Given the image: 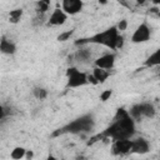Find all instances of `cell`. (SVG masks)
<instances>
[{"label":"cell","instance_id":"6da1fadb","mask_svg":"<svg viewBox=\"0 0 160 160\" xmlns=\"http://www.w3.org/2000/svg\"><path fill=\"white\" fill-rule=\"evenodd\" d=\"M135 134V120L130 116L129 111L120 108L116 110L112 124L106 128L102 132L104 136L114 140L119 139H131Z\"/></svg>","mask_w":160,"mask_h":160},{"label":"cell","instance_id":"7a4b0ae2","mask_svg":"<svg viewBox=\"0 0 160 160\" xmlns=\"http://www.w3.org/2000/svg\"><path fill=\"white\" fill-rule=\"evenodd\" d=\"M119 30L116 28V25L114 26H110L106 30L101 31V32H98L92 36H89L86 39H79L75 41V45L76 46H82L85 44H98V45H102V46H106L111 50H115L116 49V42H118V39H119Z\"/></svg>","mask_w":160,"mask_h":160},{"label":"cell","instance_id":"3957f363","mask_svg":"<svg viewBox=\"0 0 160 160\" xmlns=\"http://www.w3.org/2000/svg\"><path fill=\"white\" fill-rule=\"evenodd\" d=\"M95 125V120L92 118L91 114H85L81 115L80 118L70 121L69 124L64 125L62 128L58 129L52 136H58V135H64V134H81V132H89L90 130H92Z\"/></svg>","mask_w":160,"mask_h":160},{"label":"cell","instance_id":"277c9868","mask_svg":"<svg viewBox=\"0 0 160 160\" xmlns=\"http://www.w3.org/2000/svg\"><path fill=\"white\" fill-rule=\"evenodd\" d=\"M130 116L134 120H140L142 118H154L156 114V110L151 102H139L130 108L129 110Z\"/></svg>","mask_w":160,"mask_h":160},{"label":"cell","instance_id":"5b68a950","mask_svg":"<svg viewBox=\"0 0 160 160\" xmlns=\"http://www.w3.org/2000/svg\"><path fill=\"white\" fill-rule=\"evenodd\" d=\"M66 78H68V82H66V88H80L84 86L89 82L88 75L82 71H80L78 68L75 66H70L66 70Z\"/></svg>","mask_w":160,"mask_h":160},{"label":"cell","instance_id":"8992f818","mask_svg":"<svg viewBox=\"0 0 160 160\" xmlns=\"http://www.w3.org/2000/svg\"><path fill=\"white\" fill-rule=\"evenodd\" d=\"M151 36V30L149 28V25L146 22L140 24L135 31L131 35V42L134 44H141V42H146Z\"/></svg>","mask_w":160,"mask_h":160},{"label":"cell","instance_id":"52a82bcc","mask_svg":"<svg viewBox=\"0 0 160 160\" xmlns=\"http://www.w3.org/2000/svg\"><path fill=\"white\" fill-rule=\"evenodd\" d=\"M61 8L68 15H76L81 12L84 8V2L82 0H62Z\"/></svg>","mask_w":160,"mask_h":160},{"label":"cell","instance_id":"ba28073f","mask_svg":"<svg viewBox=\"0 0 160 160\" xmlns=\"http://www.w3.org/2000/svg\"><path fill=\"white\" fill-rule=\"evenodd\" d=\"M115 61H116L115 54L109 52V54H104L100 58H98L94 61V64L98 68H101V69H105V70H111L115 66Z\"/></svg>","mask_w":160,"mask_h":160},{"label":"cell","instance_id":"9c48e42d","mask_svg":"<svg viewBox=\"0 0 160 160\" xmlns=\"http://www.w3.org/2000/svg\"><path fill=\"white\" fill-rule=\"evenodd\" d=\"M132 140L131 139H119L114 140L112 144V152L114 154H128L131 151Z\"/></svg>","mask_w":160,"mask_h":160},{"label":"cell","instance_id":"30bf717a","mask_svg":"<svg viewBox=\"0 0 160 160\" xmlns=\"http://www.w3.org/2000/svg\"><path fill=\"white\" fill-rule=\"evenodd\" d=\"M68 14L62 10V8L60 9V8H56L52 12H51V15H50V18H49V25H52V26H60V25H62V24H65V21L68 20Z\"/></svg>","mask_w":160,"mask_h":160},{"label":"cell","instance_id":"8fae6325","mask_svg":"<svg viewBox=\"0 0 160 160\" xmlns=\"http://www.w3.org/2000/svg\"><path fill=\"white\" fill-rule=\"evenodd\" d=\"M150 150V144L146 139L144 138H138L135 140H132V145H131V151L132 154H139V155H144L146 152H149Z\"/></svg>","mask_w":160,"mask_h":160},{"label":"cell","instance_id":"7c38bea8","mask_svg":"<svg viewBox=\"0 0 160 160\" xmlns=\"http://www.w3.org/2000/svg\"><path fill=\"white\" fill-rule=\"evenodd\" d=\"M0 51L4 54V55H14L16 52V45L9 40L6 36H1V40H0Z\"/></svg>","mask_w":160,"mask_h":160},{"label":"cell","instance_id":"4fadbf2b","mask_svg":"<svg viewBox=\"0 0 160 160\" xmlns=\"http://www.w3.org/2000/svg\"><path fill=\"white\" fill-rule=\"evenodd\" d=\"M145 66L146 68H154V66H160V48L156 49L152 54H150L146 60H145Z\"/></svg>","mask_w":160,"mask_h":160},{"label":"cell","instance_id":"5bb4252c","mask_svg":"<svg viewBox=\"0 0 160 160\" xmlns=\"http://www.w3.org/2000/svg\"><path fill=\"white\" fill-rule=\"evenodd\" d=\"M92 75H94V78L96 79L98 84H102V82H105L106 79L109 78V70H105V69H101V68L95 66L94 70H92Z\"/></svg>","mask_w":160,"mask_h":160},{"label":"cell","instance_id":"9a60e30c","mask_svg":"<svg viewBox=\"0 0 160 160\" xmlns=\"http://www.w3.org/2000/svg\"><path fill=\"white\" fill-rule=\"evenodd\" d=\"M22 14H24V10L20 9V8L11 10V11L9 12V21H10L11 24H18V22L21 20Z\"/></svg>","mask_w":160,"mask_h":160},{"label":"cell","instance_id":"2e32d148","mask_svg":"<svg viewBox=\"0 0 160 160\" xmlns=\"http://www.w3.org/2000/svg\"><path fill=\"white\" fill-rule=\"evenodd\" d=\"M26 151H28V150H26L25 148H22V146H16V148H14V149L11 150L10 158H11V159H15V160H20V159L25 158Z\"/></svg>","mask_w":160,"mask_h":160},{"label":"cell","instance_id":"e0dca14e","mask_svg":"<svg viewBox=\"0 0 160 160\" xmlns=\"http://www.w3.org/2000/svg\"><path fill=\"white\" fill-rule=\"evenodd\" d=\"M90 56H91V54H90V51H89L88 49H79V50L76 51V54H75L76 60H78V61H81V62L88 61V60L90 59Z\"/></svg>","mask_w":160,"mask_h":160},{"label":"cell","instance_id":"ac0fdd59","mask_svg":"<svg viewBox=\"0 0 160 160\" xmlns=\"http://www.w3.org/2000/svg\"><path fill=\"white\" fill-rule=\"evenodd\" d=\"M32 95L38 100H44L48 96V90L45 88H41V86H35L32 89Z\"/></svg>","mask_w":160,"mask_h":160},{"label":"cell","instance_id":"d6986e66","mask_svg":"<svg viewBox=\"0 0 160 160\" xmlns=\"http://www.w3.org/2000/svg\"><path fill=\"white\" fill-rule=\"evenodd\" d=\"M36 5H38V11H40V12H46V10H48L49 6H50V0H39V1L36 2Z\"/></svg>","mask_w":160,"mask_h":160},{"label":"cell","instance_id":"ffe728a7","mask_svg":"<svg viewBox=\"0 0 160 160\" xmlns=\"http://www.w3.org/2000/svg\"><path fill=\"white\" fill-rule=\"evenodd\" d=\"M72 34H74V30H66V31L61 32L60 35H58L56 40H58V41H60V42H64V41L69 40V39L71 38V35H72Z\"/></svg>","mask_w":160,"mask_h":160},{"label":"cell","instance_id":"44dd1931","mask_svg":"<svg viewBox=\"0 0 160 160\" xmlns=\"http://www.w3.org/2000/svg\"><path fill=\"white\" fill-rule=\"evenodd\" d=\"M111 95H112V90L106 89V90H104V91L100 94V100H101L102 102H105V101H108V100L111 98Z\"/></svg>","mask_w":160,"mask_h":160},{"label":"cell","instance_id":"7402d4cb","mask_svg":"<svg viewBox=\"0 0 160 160\" xmlns=\"http://www.w3.org/2000/svg\"><path fill=\"white\" fill-rule=\"evenodd\" d=\"M116 28H118L119 31H124V30H126V28H128V20H126V19H121V20L116 24Z\"/></svg>","mask_w":160,"mask_h":160},{"label":"cell","instance_id":"603a6c76","mask_svg":"<svg viewBox=\"0 0 160 160\" xmlns=\"http://www.w3.org/2000/svg\"><path fill=\"white\" fill-rule=\"evenodd\" d=\"M124 45V38L121 35H119V39H118V42H116V49H121Z\"/></svg>","mask_w":160,"mask_h":160},{"label":"cell","instance_id":"cb8c5ba5","mask_svg":"<svg viewBox=\"0 0 160 160\" xmlns=\"http://www.w3.org/2000/svg\"><path fill=\"white\" fill-rule=\"evenodd\" d=\"M25 158H28V159H30V158H32V151H26V155H25Z\"/></svg>","mask_w":160,"mask_h":160},{"label":"cell","instance_id":"d4e9b609","mask_svg":"<svg viewBox=\"0 0 160 160\" xmlns=\"http://www.w3.org/2000/svg\"><path fill=\"white\" fill-rule=\"evenodd\" d=\"M135 1H136L138 5H144V4L146 2V0H135Z\"/></svg>","mask_w":160,"mask_h":160},{"label":"cell","instance_id":"484cf974","mask_svg":"<svg viewBox=\"0 0 160 160\" xmlns=\"http://www.w3.org/2000/svg\"><path fill=\"white\" fill-rule=\"evenodd\" d=\"M151 2L154 5H160V0H151Z\"/></svg>","mask_w":160,"mask_h":160},{"label":"cell","instance_id":"4316f807","mask_svg":"<svg viewBox=\"0 0 160 160\" xmlns=\"http://www.w3.org/2000/svg\"><path fill=\"white\" fill-rule=\"evenodd\" d=\"M99 2H100V4H106L108 0H99Z\"/></svg>","mask_w":160,"mask_h":160}]
</instances>
